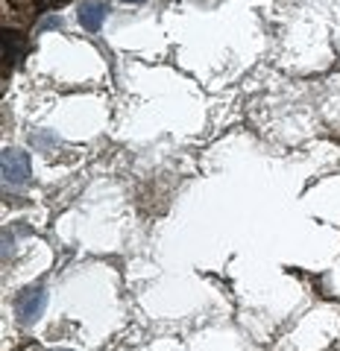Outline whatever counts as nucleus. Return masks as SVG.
<instances>
[{"label":"nucleus","instance_id":"1","mask_svg":"<svg viewBox=\"0 0 340 351\" xmlns=\"http://www.w3.org/2000/svg\"><path fill=\"white\" fill-rule=\"evenodd\" d=\"M30 156L24 149H6L3 152V179L6 184H24L30 179Z\"/></svg>","mask_w":340,"mask_h":351},{"label":"nucleus","instance_id":"2","mask_svg":"<svg viewBox=\"0 0 340 351\" xmlns=\"http://www.w3.org/2000/svg\"><path fill=\"white\" fill-rule=\"evenodd\" d=\"M45 302H47L45 287H32V290H27V293H21V299H18V304H15L21 322H27V325L36 322L38 316H41V311H45Z\"/></svg>","mask_w":340,"mask_h":351},{"label":"nucleus","instance_id":"3","mask_svg":"<svg viewBox=\"0 0 340 351\" xmlns=\"http://www.w3.org/2000/svg\"><path fill=\"white\" fill-rule=\"evenodd\" d=\"M76 15H80V24L85 29L97 32V29L103 27V21H106V3H103V0H85Z\"/></svg>","mask_w":340,"mask_h":351},{"label":"nucleus","instance_id":"4","mask_svg":"<svg viewBox=\"0 0 340 351\" xmlns=\"http://www.w3.org/2000/svg\"><path fill=\"white\" fill-rule=\"evenodd\" d=\"M3 44H6V59H9V68H15V62L27 53V41L18 36V32H6L3 36Z\"/></svg>","mask_w":340,"mask_h":351},{"label":"nucleus","instance_id":"5","mask_svg":"<svg viewBox=\"0 0 340 351\" xmlns=\"http://www.w3.org/2000/svg\"><path fill=\"white\" fill-rule=\"evenodd\" d=\"M15 9H21V12H27L30 9V15H36L38 9H56L62 3H68V0H9Z\"/></svg>","mask_w":340,"mask_h":351},{"label":"nucleus","instance_id":"6","mask_svg":"<svg viewBox=\"0 0 340 351\" xmlns=\"http://www.w3.org/2000/svg\"><path fill=\"white\" fill-rule=\"evenodd\" d=\"M124 3H141V0H124Z\"/></svg>","mask_w":340,"mask_h":351},{"label":"nucleus","instance_id":"7","mask_svg":"<svg viewBox=\"0 0 340 351\" xmlns=\"http://www.w3.org/2000/svg\"><path fill=\"white\" fill-rule=\"evenodd\" d=\"M59 351H65V348H59Z\"/></svg>","mask_w":340,"mask_h":351}]
</instances>
